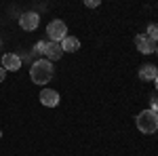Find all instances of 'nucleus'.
Segmentation results:
<instances>
[{
    "label": "nucleus",
    "instance_id": "nucleus-11",
    "mask_svg": "<svg viewBox=\"0 0 158 156\" xmlns=\"http://www.w3.org/2000/svg\"><path fill=\"white\" fill-rule=\"evenodd\" d=\"M148 38H150L152 42L158 40V23H152L150 27H148Z\"/></svg>",
    "mask_w": 158,
    "mask_h": 156
},
{
    "label": "nucleus",
    "instance_id": "nucleus-3",
    "mask_svg": "<svg viewBox=\"0 0 158 156\" xmlns=\"http://www.w3.org/2000/svg\"><path fill=\"white\" fill-rule=\"evenodd\" d=\"M47 34L51 36V42H61L63 38L68 36V27L61 19H53L47 27Z\"/></svg>",
    "mask_w": 158,
    "mask_h": 156
},
{
    "label": "nucleus",
    "instance_id": "nucleus-18",
    "mask_svg": "<svg viewBox=\"0 0 158 156\" xmlns=\"http://www.w3.org/2000/svg\"><path fill=\"white\" fill-rule=\"evenodd\" d=\"M156 53H158V47H156Z\"/></svg>",
    "mask_w": 158,
    "mask_h": 156
},
{
    "label": "nucleus",
    "instance_id": "nucleus-7",
    "mask_svg": "<svg viewBox=\"0 0 158 156\" xmlns=\"http://www.w3.org/2000/svg\"><path fill=\"white\" fill-rule=\"evenodd\" d=\"M135 44H137V48L141 51V53H152V51H156V42H152L148 36H143V34H139V36H135Z\"/></svg>",
    "mask_w": 158,
    "mask_h": 156
},
{
    "label": "nucleus",
    "instance_id": "nucleus-6",
    "mask_svg": "<svg viewBox=\"0 0 158 156\" xmlns=\"http://www.w3.org/2000/svg\"><path fill=\"white\" fill-rule=\"evenodd\" d=\"M2 68H4L6 72H9V70H11V72H17V70L21 68V57H17L15 53H6V55L2 57Z\"/></svg>",
    "mask_w": 158,
    "mask_h": 156
},
{
    "label": "nucleus",
    "instance_id": "nucleus-10",
    "mask_svg": "<svg viewBox=\"0 0 158 156\" xmlns=\"http://www.w3.org/2000/svg\"><path fill=\"white\" fill-rule=\"evenodd\" d=\"M49 61H57L63 57V48H61L59 42H49V47H47V53H44Z\"/></svg>",
    "mask_w": 158,
    "mask_h": 156
},
{
    "label": "nucleus",
    "instance_id": "nucleus-5",
    "mask_svg": "<svg viewBox=\"0 0 158 156\" xmlns=\"http://www.w3.org/2000/svg\"><path fill=\"white\" fill-rule=\"evenodd\" d=\"M38 21H40V17H38L36 13H23L21 17H19V25L23 27V30H36L38 27Z\"/></svg>",
    "mask_w": 158,
    "mask_h": 156
},
{
    "label": "nucleus",
    "instance_id": "nucleus-17",
    "mask_svg": "<svg viewBox=\"0 0 158 156\" xmlns=\"http://www.w3.org/2000/svg\"><path fill=\"white\" fill-rule=\"evenodd\" d=\"M0 137H2V131H0Z\"/></svg>",
    "mask_w": 158,
    "mask_h": 156
},
{
    "label": "nucleus",
    "instance_id": "nucleus-15",
    "mask_svg": "<svg viewBox=\"0 0 158 156\" xmlns=\"http://www.w3.org/2000/svg\"><path fill=\"white\" fill-rule=\"evenodd\" d=\"M4 78H6V70H4V68H0V82H2Z\"/></svg>",
    "mask_w": 158,
    "mask_h": 156
},
{
    "label": "nucleus",
    "instance_id": "nucleus-4",
    "mask_svg": "<svg viewBox=\"0 0 158 156\" xmlns=\"http://www.w3.org/2000/svg\"><path fill=\"white\" fill-rule=\"evenodd\" d=\"M40 103L47 106V108L59 106V93L53 91V89H42V91H40Z\"/></svg>",
    "mask_w": 158,
    "mask_h": 156
},
{
    "label": "nucleus",
    "instance_id": "nucleus-8",
    "mask_svg": "<svg viewBox=\"0 0 158 156\" xmlns=\"http://www.w3.org/2000/svg\"><path fill=\"white\" fill-rule=\"evenodd\" d=\"M156 76H158V68L154 63H143L139 68V78L141 80H156Z\"/></svg>",
    "mask_w": 158,
    "mask_h": 156
},
{
    "label": "nucleus",
    "instance_id": "nucleus-12",
    "mask_svg": "<svg viewBox=\"0 0 158 156\" xmlns=\"http://www.w3.org/2000/svg\"><path fill=\"white\" fill-rule=\"evenodd\" d=\"M47 47H49V42H47V40H40L36 47H34V53H38V55H44V53H47Z\"/></svg>",
    "mask_w": 158,
    "mask_h": 156
},
{
    "label": "nucleus",
    "instance_id": "nucleus-1",
    "mask_svg": "<svg viewBox=\"0 0 158 156\" xmlns=\"http://www.w3.org/2000/svg\"><path fill=\"white\" fill-rule=\"evenodd\" d=\"M30 78L34 80V84H47L53 78V63L49 59L34 61L30 68Z\"/></svg>",
    "mask_w": 158,
    "mask_h": 156
},
{
    "label": "nucleus",
    "instance_id": "nucleus-2",
    "mask_svg": "<svg viewBox=\"0 0 158 156\" xmlns=\"http://www.w3.org/2000/svg\"><path fill=\"white\" fill-rule=\"evenodd\" d=\"M135 124L141 133H154L158 131V114L152 112V110H143L137 118H135Z\"/></svg>",
    "mask_w": 158,
    "mask_h": 156
},
{
    "label": "nucleus",
    "instance_id": "nucleus-9",
    "mask_svg": "<svg viewBox=\"0 0 158 156\" xmlns=\"http://www.w3.org/2000/svg\"><path fill=\"white\" fill-rule=\"evenodd\" d=\"M59 44H61V48H63V53H65V51H68V53H76V51L80 48V40L76 36H65Z\"/></svg>",
    "mask_w": 158,
    "mask_h": 156
},
{
    "label": "nucleus",
    "instance_id": "nucleus-14",
    "mask_svg": "<svg viewBox=\"0 0 158 156\" xmlns=\"http://www.w3.org/2000/svg\"><path fill=\"white\" fill-rule=\"evenodd\" d=\"M85 6H89V9H97L99 2L97 0H85Z\"/></svg>",
    "mask_w": 158,
    "mask_h": 156
},
{
    "label": "nucleus",
    "instance_id": "nucleus-16",
    "mask_svg": "<svg viewBox=\"0 0 158 156\" xmlns=\"http://www.w3.org/2000/svg\"><path fill=\"white\" fill-rule=\"evenodd\" d=\"M154 84H156V91H158V76H156V80H154Z\"/></svg>",
    "mask_w": 158,
    "mask_h": 156
},
{
    "label": "nucleus",
    "instance_id": "nucleus-13",
    "mask_svg": "<svg viewBox=\"0 0 158 156\" xmlns=\"http://www.w3.org/2000/svg\"><path fill=\"white\" fill-rule=\"evenodd\" d=\"M150 110H152V112H156V114H158V97H156V95H154L152 99H150Z\"/></svg>",
    "mask_w": 158,
    "mask_h": 156
}]
</instances>
